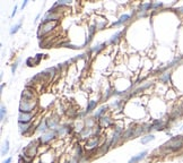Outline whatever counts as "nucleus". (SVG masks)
I'll use <instances>...</instances> for the list:
<instances>
[{
	"instance_id": "f257e3e1",
	"label": "nucleus",
	"mask_w": 183,
	"mask_h": 163,
	"mask_svg": "<svg viewBox=\"0 0 183 163\" xmlns=\"http://www.w3.org/2000/svg\"><path fill=\"white\" fill-rule=\"evenodd\" d=\"M35 107H36V101L33 96V92L24 91V93L22 95L20 106H19L20 112H32Z\"/></svg>"
},
{
	"instance_id": "f03ea898",
	"label": "nucleus",
	"mask_w": 183,
	"mask_h": 163,
	"mask_svg": "<svg viewBox=\"0 0 183 163\" xmlns=\"http://www.w3.org/2000/svg\"><path fill=\"white\" fill-rule=\"evenodd\" d=\"M38 144H36V142H32V143H30V145L26 147L25 150H24V155L23 156L25 157H28V160L30 161H32L33 160V157L36 155V153H38Z\"/></svg>"
},
{
	"instance_id": "7ed1b4c3",
	"label": "nucleus",
	"mask_w": 183,
	"mask_h": 163,
	"mask_svg": "<svg viewBox=\"0 0 183 163\" xmlns=\"http://www.w3.org/2000/svg\"><path fill=\"white\" fill-rule=\"evenodd\" d=\"M183 145V137L182 136H177V137H174L172 138L171 140H169L165 146L166 147H169L171 150H179V148H181Z\"/></svg>"
},
{
	"instance_id": "20e7f679",
	"label": "nucleus",
	"mask_w": 183,
	"mask_h": 163,
	"mask_svg": "<svg viewBox=\"0 0 183 163\" xmlns=\"http://www.w3.org/2000/svg\"><path fill=\"white\" fill-rule=\"evenodd\" d=\"M58 22H48V23H43V24H41V30L38 32V35H41V33L42 34H45V33H48V32H50L52 28H54L56 26H57Z\"/></svg>"
},
{
	"instance_id": "39448f33",
	"label": "nucleus",
	"mask_w": 183,
	"mask_h": 163,
	"mask_svg": "<svg viewBox=\"0 0 183 163\" xmlns=\"http://www.w3.org/2000/svg\"><path fill=\"white\" fill-rule=\"evenodd\" d=\"M32 119H33V113L32 112H19V124H28Z\"/></svg>"
},
{
	"instance_id": "423d86ee",
	"label": "nucleus",
	"mask_w": 183,
	"mask_h": 163,
	"mask_svg": "<svg viewBox=\"0 0 183 163\" xmlns=\"http://www.w3.org/2000/svg\"><path fill=\"white\" fill-rule=\"evenodd\" d=\"M56 136V132H45L43 134L41 137H40V142L42 143V144H46V143H49L51 139H53Z\"/></svg>"
},
{
	"instance_id": "0eeeda50",
	"label": "nucleus",
	"mask_w": 183,
	"mask_h": 163,
	"mask_svg": "<svg viewBox=\"0 0 183 163\" xmlns=\"http://www.w3.org/2000/svg\"><path fill=\"white\" fill-rule=\"evenodd\" d=\"M53 161H54V153L52 154L51 152H48L41 156V163H53Z\"/></svg>"
},
{
	"instance_id": "6e6552de",
	"label": "nucleus",
	"mask_w": 183,
	"mask_h": 163,
	"mask_svg": "<svg viewBox=\"0 0 183 163\" xmlns=\"http://www.w3.org/2000/svg\"><path fill=\"white\" fill-rule=\"evenodd\" d=\"M97 145H98V137H93L87 140V143H86V148H87V150H94Z\"/></svg>"
},
{
	"instance_id": "1a4fd4ad",
	"label": "nucleus",
	"mask_w": 183,
	"mask_h": 163,
	"mask_svg": "<svg viewBox=\"0 0 183 163\" xmlns=\"http://www.w3.org/2000/svg\"><path fill=\"white\" fill-rule=\"evenodd\" d=\"M147 155V152L144 151V152H141V153H139L138 155H136V156L131 157L130 160H129V163H138L139 161H141L144 157Z\"/></svg>"
},
{
	"instance_id": "9d476101",
	"label": "nucleus",
	"mask_w": 183,
	"mask_h": 163,
	"mask_svg": "<svg viewBox=\"0 0 183 163\" xmlns=\"http://www.w3.org/2000/svg\"><path fill=\"white\" fill-rule=\"evenodd\" d=\"M120 135H121V128H118L116 130H115V132H114L113 135V138H112V140H111V143H110V145H113L119 138H120Z\"/></svg>"
},
{
	"instance_id": "9b49d317",
	"label": "nucleus",
	"mask_w": 183,
	"mask_h": 163,
	"mask_svg": "<svg viewBox=\"0 0 183 163\" xmlns=\"http://www.w3.org/2000/svg\"><path fill=\"white\" fill-rule=\"evenodd\" d=\"M129 18H130V15H128V14H126V15H122L120 18H119V20H118V22H115L113 25H120V24H122V23L127 22Z\"/></svg>"
},
{
	"instance_id": "f8f14e48",
	"label": "nucleus",
	"mask_w": 183,
	"mask_h": 163,
	"mask_svg": "<svg viewBox=\"0 0 183 163\" xmlns=\"http://www.w3.org/2000/svg\"><path fill=\"white\" fill-rule=\"evenodd\" d=\"M154 139H155V136H154V135H147L146 137L141 138V144H147V143L152 142Z\"/></svg>"
},
{
	"instance_id": "ddd939ff",
	"label": "nucleus",
	"mask_w": 183,
	"mask_h": 163,
	"mask_svg": "<svg viewBox=\"0 0 183 163\" xmlns=\"http://www.w3.org/2000/svg\"><path fill=\"white\" fill-rule=\"evenodd\" d=\"M8 151H9V140L7 139L6 142H5V144H4L2 150H1V155H6L7 153H8Z\"/></svg>"
},
{
	"instance_id": "4468645a",
	"label": "nucleus",
	"mask_w": 183,
	"mask_h": 163,
	"mask_svg": "<svg viewBox=\"0 0 183 163\" xmlns=\"http://www.w3.org/2000/svg\"><path fill=\"white\" fill-rule=\"evenodd\" d=\"M95 107H96V101H89L88 106H87V110H86V111H87V112H90Z\"/></svg>"
},
{
	"instance_id": "2eb2a0df",
	"label": "nucleus",
	"mask_w": 183,
	"mask_h": 163,
	"mask_svg": "<svg viewBox=\"0 0 183 163\" xmlns=\"http://www.w3.org/2000/svg\"><path fill=\"white\" fill-rule=\"evenodd\" d=\"M162 127H163V124L161 122V121H155L154 124L152 125V128L153 129H157V130H159V129H162Z\"/></svg>"
},
{
	"instance_id": "dca6fc26",
	"label": "nucleus",
	"mask_w": 183,
	"mask_h": 163,
	"mask_svg": "<svg viewBox=\"0 0 183 163\" xmlns=\"http://www.w3.org/2000/svg\"><path fill=\"white\" fill-rule=\"evenodd\" d=\"M20 26H22V20L19 22V23H18V24H17V25L14 26L13 28L10 30V34H15V33H16V32H17V31H18V30H19V27H20Z\"/></svg>"
},
{
	"instance_id": "f3484780",
	"label": "nucleus",
	"mask_w": 183,
	"mask_h": 163,
	"mask_svg": "<svg viewBox=\"0 0 183 163\" xmlns=\"http://www.w3.org/2000/svg\"><path fill=\"white\" fill-rule=\"evenodd\" d=\"M5 112H6V108L4 106H1V109H0V119H1V121L5 118Z\"/></svg>"
},
{
	"instance_id": "a211bd4d",
	"label": "nucleus",
	"mask_w": 183,
	"mask_h": 163,
	"mask_svg": "<svg viewBox=\"0 0 183 163\" xmlns=\"http://www.w3.org/2000/svg\"><path fill=\"white\" fill-rule=\"evenodd\" d=\"M120 35H121V32H118L115 35H113V36H112V39H111V41H110V42H111V43H114V42L118 40V38H119Z\"/></svg>"
},
{
	"instance_id": "6ab92c4d",
	"label": "nucleus",
	"mask_w": 183,
	"mask_h": 163,
	"mask_svg": "<svg viewBox=\"0 0 183 163\" xmlns=\"http://www.w3.org/2000/svg\"><path fill=\"white\" fill-rule=\"evenodd\" d=\"M105 110H106V108H105V107L101 108V109H100V110H98V111H97V112H96V114H95V117H100V116H101L102 113L104 112V111H105Z\"/></svg>"
},
{
	"instance_id": "aec40b11",
	"label": "nucleus",
	"mask_w": 183,
	"mask_h": 163,
	"mask_svg": "<svg viewBox=\"0 0 183 163\" xmlns=\"http://www.w3.org/2000/svg\"><path fill=\"white\" fill-rule=\"evenodd\" d=\"M102 122H103V125H108L110 124V121H108V118H102Z\"/></svg>"
},
{
	"instance_id": "412c9836",
	"label": "nucleus",
	"mask_w": 183,
	"mask_h": 163,
	"mask_svg": "<svg viewBox=\"0 0 183 163\" xmlns=\"http://www.w3.org/2000/svg\"><path fill=\"white\" fill-rule=\"evenodd\" d=\"M16 68H17V63H15V65H14L13 66V68H12V71H13V73H15V70H16Z\"/></svg>"
},
{
	"instance_id": "4be33fe9",
	"label": "nucleus",
	"mask_w": 183,
	"mask_h": 163,
	"mask_svg": "<svg viewBox=\"0 0 183 163\" xmlns=\"http://www.w3.org/2000/svg\"><path fill=\"white\" fill-rule=\"evenodd\" d=\"M12 160H13L12 157H8V159H7V160H6V161H5L4 163H10V162H12Z\"/></svg>"
},
{
	"instance_id": "5701e85b",
	"label": "nucleus",
	"mask_w": 183,
	"mask_h": 163,
	"mask_svg": "<svg viewBox=\"0 0 183 163\" xmlns=\"http://www.w3.org/2000/svg\"><path fill=\"white\" fill-rule=\"evenodd\" d=\"M16 10H17V6H15V8H14V12H13V14H12V16H15V14H16Z\"/></svg>"
},
{
	"instance_id": "b1692460",
	"label": "nucleus",
	"mask_w": 183,
	"mask_h": 163,
	"mask_svg": "<svg viewBox=\"0 0 183 163\" xmlns=\"http://www.w3.org/2000/svg\"><path fill=\"white\" fill-rule=\"evenodd\" d=\"M26 5H27V1H24V4H23V6H22V7H23V9H24V7H25Z\"/></svg>"
},
{
	"instance_id": "393cba45",
	"label": "nucleus",
	"mask_w": 183,
	"mask_h": 163,
	"mask_svg": "<svg viewBox=\"0 0 183 163\" xmlns=\"http://www.w3.org/2000/svg\"><path fill=\"white\" fill-rule=\"evenodd\" d=\"M180 12H182V13H183V7H182V8H180Z\"/></svg>"
}]
</instances>
